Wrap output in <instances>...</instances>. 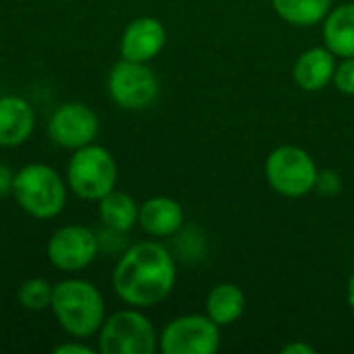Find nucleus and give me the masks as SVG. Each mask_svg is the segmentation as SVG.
<instances>
[{
  "label": "nucleus",
  "instance_id": "nucleus-1",
  "mask_svg": "<svg viewBox=\"0 0 354 354\" xmlns=\"http://www.w3.org/2000/svg\"><path fill=\"white\" fill-rule=\"evenodd\" d=\"M174 284V259L170 251L156 241H143L127 249L112 274V286L118 299L137 309L160 305L168 299Z\"/></svg>",
  "mask_w": 354,
  "mask_h": 354
},
{
  "label": "nucleus",
  "instance_id": "nucleus-21",
  "mask_svg": "<svg viewBox=\"0 0 354 354\" xmlns=\"http://www.w3.org/2000/svg\"><path fill=\"white\" fill-rule=\"evenodd\" d=\"M315 191H319L326 197H334L342 191V180L334 170H324L317 174V183H315Z\"/></svg>",
  "mask_w": 354,
  "mask_h": 354
},
{
  "label": "nucleus",
  "instance_id": "nucleus-18",
  "mask_svg": "<svg viewBox=\"0 0 354 354\" xmlns=\"http://www.w3.org/2000/svg\"><path fill=\"white\" fill-rule=\"evenodd\" d=\"M276 15L292 27L319 25L334 6V0H272Z\"/></svg>",
  "mask_w": 354,
  "mask_h": 354
},
{
  "label": "nucleus",
  "instance_id": "nucleus-19",
  "mask_svg": "<svg viewBox=\"0 0 354 354\" xmlns=\"http://www.w3.org/2000/svg\"><path fill=\"white\" fill-rule=\"evenodd\" d=\"M52 292H54V286L46 278H29V280H25L19 286L17 299H19V305L25 311L37 313V311L50 309V305H52Z\"/></svg>",
  "mask_w": 354,
  "mask_h": 354
},
{
  "label": "nucleus",
  "instance_id": "nucleus-17",
  "mask_svg": "<svg viewBox=\"0 0 354 354\" xmlns=\"http://www.w3.org/2000/svg\"><path fill=\"white\" fill-rule=\"evenodd\" d=\"M100 220L114 232H129L139 222V203L124 191H110L100 199Z\"/></svg>",
  "mask_w": 354,
  "mask_h": 354
},
{
  "label": "nucleus",
  "instance_id": "nucleus-3",
  "mask_svg": "<svg viewBox=\"0 0 354 354\" xmlns=\"http://www.w3.org/2000/svg\"><path fill=\"white\" fill-rule=\"evenodd\" d=\"M12 197L31 218L52 220L66 205L68 185L52 166L35 162L15 172Z\"/></svg>",
  "mask_w": 354,
  "mask_h": 354
},
{
  "label": "nucleus",
  "instance_id": "nucleus-4",
  "mask_svg": "<svg viewBox=\"0 0 354 354\" xmlns=\"http://www.w3.org/2000/svg\"><path fill=\"white\" fill-rule=\"evenodd\" d=\"M116 183L118 164L106 147L89 143L75 149L66 166V185L77 197L85 201H100L116 189Z\"/></svg>",
  "mask_w": 354,
  "mask_h": 354
},
{
  "label": "nucleus",
  "instance_id": "nucleus-24",
  "mask_svg": "<svg viewBox=\"0 0 354 354\" xmlns=\"http://www.w3.org/2000/svg\"><path fill=\"white\" fill-rule=\"evenodd\" d=\"M282 354H315V348L307 342L295 340V342H288L286 346H282Z\"/></svg>",
  "mask_w": 354,
  "mask_h": 354
},
{
  "label": "nucleus",
  "instance_id": "nucleus-8",
  "mask_svg": "<svg viewBox=\"0 0 354 354\" xmlns=\"http://www.w3.org/2000/svg\"><path fill=\"white\" fill-rule=\"evenodd\" d=\"M220 344V326L209 315L191 313L166 324L158 348L164 354H216Z\"/></svg>",
  "mask_w": 354,
  "mask_h": 354
},
{
  "label": "nucleus",
  "instance_id": "nucleus-2",
  "mask_svg": "<svg viewBox=\"0 0 354 354\" xmlns=\"http://www.w3.org/2000/svg\"><path fill=\"white\" fill-rule=\"evenodd\" d=\"M58 326L71 338H91L106 319V303L102 292L87 280L68 278L54 284L50 305Z\"/></svg>",
  "mask_w": 354,
  "mask_h": 354
},
{
  "label": "nucleus",
  "instance_id": "nucleus-11",
  "mask_svg": "<svg viewBox=\"0 0 354 354\" xmlns=\"http://www.w3.org/2000/svg\"><path fill=\"white\" fill-rule=\"evenodd\" d=\"M166 46V27L156 17L133 19L120 37V56L133 62H151Z\"/></svg>",
  "mask_w": 354,
  "mask_h": 354
},
{
  "label": "nucleus",
  "instance_id": "nucleus-14",
  "mask_svg": "<svg viewBox=\"0 0 354 354\" xmlns=\"http://www.w3.org/2000/svg\"><path fill=\"white\" fill-rule=\"evenodd\" d=\"M143 232L153 239L176 234L185 224V209L172 197H151L139 205V222Z\"/></svg>",
  "mask_w": 354,
  "mask_h": 354
},
{
  "label": "nucleus",
  "instance_id": "nucleus-15",
  "mask_svg": "<svg viewBox=\"0 0 354 354\" xmlns=\"http://www.w3.org/2000/svg\"><path fill=\"white\" fill-rule=\"evenodd\" d=\"M322 33L326 48L338 58L354 56V2L332 6L328 17L322 21Z\"/></svg>",
  "mask_w": 354,
  "mask_h": 354
},
{
  "label": "nucleus",
  "instance_id": "nucleus-22",
  "mask_svg": "<svg viewBox=\"0 0 354 354\" xmlns=\"http://www.w3.org/2000/svg\"><path fill=\"white\" fill-rule=\"evenodd\" d=\"M54 354H93V348L83 344L79 338H73V342H64L54 348Z\"/></svg>",
  "mask_w": 354,
  "mask_h": 354
},
{
  "label": "nucleus",
  "instance_id": "nucleus-20",
  "mask_svg": "<svg viewBox=\"0 0 354 354\" xmlns=\"http://www.w3.org/2000/svg\"><path fill=\"white\" fill-rule=\"evenodd\" d=\"M336 89L344 95H354V56L353 58H340L336 64L334 81Z\"/></svg>",
  "mask_w": 354,
  "mask_h": 354
},
{
  "label": "nucleus",
  "instance_id": "nucleus-9",
  "mask_svg": "<svg viewBox=\"0 0 354 354\" xmlns=\"http://www.w3.org/2000/svg\"><path fill=\"white\" fill-rule=\"evenodd\" d=\"M100 253L97 234L81 224L60 226L48 241V259L60 272H81Z\"/></svg>",
  "mask_w": 354,
  "mask_h": 354
},
{
  "label": "nucleus",
  "instance_id": "nucleus-13",
  "mask_svg": "<svg viewBox=\"0 0 354 354\" xmlns=\"http://www.w3.org/2000/svg\"><path fill=\"white\" fill-rule=\"evenodd\" d=\"M35 129L33 106L21 95L0 97V145L19 147L23 145Z\"/></svg>",
  "mask_w": 354,
  "mask_h": 354
},
{
  "label": "nucleus",
  "instance_id": "nucleus-12",
  "mask_svg": "<svg viewBox=\"0 0 354 354\" xmlns=\"http://www.w3.org/2000/svg\"><path fill=\"white\" fill-rule=\"evenodd\" d=\"M336 64V54L330 48L315 46L299 54L292 66V79L299 89L315 93L334 81Z\"/></svg>",
  "mask_w": 354,
  "mask_h": 354
},
{
  "label": "nucleus",
  "instance_id": "nucleus-7",
  "mask_svg": "<svg viewBox=\"0 0 354 354\" xmlns=\"http://www.w3.org/2000/svg\"><path fill=\"white\" fill-rule=\"evenodd\" d=\"M108 95L122 110H145L160 95V81L147 62L120 58L108 73Z\"/></svg>",
  "mask_w": 354,
  "mask_h": 354
},
{
  "label": "nucleus",
  "instance_id": "nucleus-23",
  "mask_svg": "<svg viewBox=\"0 0 354 354\" xmlns=\"http://www.w3.org/2000/svg\"><path fill=\"white\" fill-rule=\"evenodd\" d=\"M12 180H15L12 170L6 164H0V197L12 195Z\"/></svg>",
  "mask_w": 354,
  "mask_h": 354
},
{
  "label": "nucleus",
  "instance_id": "nucleus-10",
  "mask_svg": "<svg viewBox=\"0 0 354 354\" xmlns=\"http://www.w3.org/2000/svg\"><path fill=\"white\" fill-rule=\"evenodd\" d=\"M50 139L64 149H79L89 143L100 133V118L87 104L66 102L60 104L48 120Z\"/></svg>",
  "mask_w": 354,
  "mask_h": 354
},
{
  "label": "nucleus",
  "instance_id": "nucleus-5",
  "mask_svg": "<svg viewBox=\"0 0 354 354\" xmlns=\"http://www.w3.org/2000/svg\"><path fill=\"white\" fill-rule=\"evenodd\" d=\"M263 174L274 193L286 199H301L315 191L319 168L307 149L280 145L266 158Z\"/></svg>",
  "mask_w": 354,
  "mask_h": 354
},
{
  "label": "nucleus",
  "instance_id": "nucleus-16",
  "mask_svg": "<svg viewBox=\"0 0 354 354\" xmlns=\"http://www.w3.org/2000/svg\"><path fill=\"white\" fill-rule=\"evenodd\" d=\"M247 309V297L239 284H216L205 299V315H209L220 328L236 324Z\"/></svg>",
  "mask_w": 354,
  "mask_h": 354
},
{
  "label": "nucleus",
  "instance_id": "nucleus-25",
  "mask_svg": "<svg viewBox=\"0 0 354 354\" xmlns=\"http://www.w3.org/2000/svg\"><path fill=\"white\" fill-rule=\"evenodd\" d=\"M346 301H348V307L354 313V272L353 276L348 278V286H346Z\"/></svg>",
  "mask_w": 354,
  "mask_h": 354
},
{
  "label": "nucleus",
  "instance_id": "nucleus-6",
  "mask_svg": "<svg viewBox=\"0 0 354 354\" xmlns=\"http://www.w3.org/2000/svg\"><path fill=\"white\" fill-rule=\"evenodd\" d=\"M158 344L160 334L137 307L108 315L97 332V348L102 354H153Z\"/></svg>",
  "mask_w": 354,
  "mask_h": 354
}]
</instances>
